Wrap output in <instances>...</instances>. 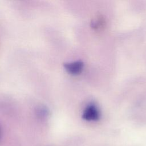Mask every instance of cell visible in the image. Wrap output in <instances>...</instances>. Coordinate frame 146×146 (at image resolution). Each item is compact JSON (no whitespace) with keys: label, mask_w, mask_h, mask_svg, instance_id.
I'll return each mask as SVG.
<instances>
[{"label":"cell","mask_w":146,"mask_h":146,"mask_svg":"<svg viewBox=\"0 0 146 146\" xmlns=\"http://www.w3.org/2000/svg\"><path fill=\"white\" fill-rule=\"evenodd\" d=\"M100 116L99 110L94 103L87 105L82 113V118L87 121H96L99 119Z\"/></svg>","instance_id":"obj_1"},{"label":"cell","mask_w":146,"mask_h":146,"mask_svg":"<svg viewBox=\"0 0 146 146\" xmlns=\"http://www.w3.org/2000/svg\"><path fill=\"white\" fill-rule=\"evenodd\" d=\"M64 67L68 73L76 75L82 71L83 67V63L81 61H75L65 63Z\"/></svg>","instance_id":"obj_2"}]
</instances>
